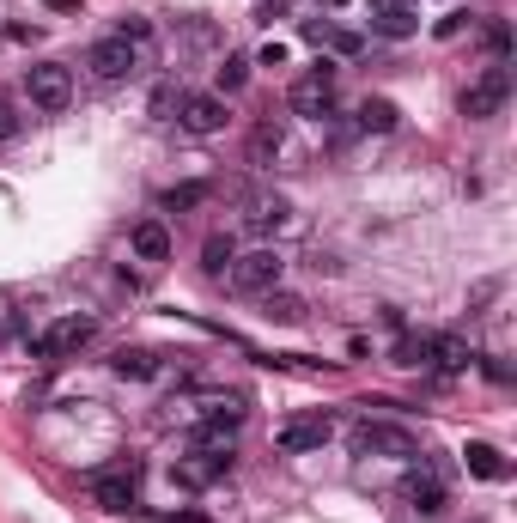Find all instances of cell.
Segmentation results:
<instances>
[{
	"label": "cell",
	"mask_w": 517,
	"mask_h": 523,
	"mask_svg": "<svg viewBox=\"0 0 517 523\" xmlns=\"http://www.w3.org/2000/svg\"><path fill=\"white\" fill-rule=\"evenodd\" d=\"M86 67L98 73V80H128V73L153 67V25H146V19H122L110 37L92 43Z\"/></svg>",
	"instance_id": "1"
},
{
	"label": "cell",
	"mask_w": 517,
	"mask_h": 523,
	"mask_svg": "<svg viewBox=\"0 0 517 523\" xmlns=\"http://www.w3.org/2000/svg\"><path fill=\"white\" fill-rule=\"evenodd\" d=\"M347 451L353 457H396V463H414L420 457V438L408 426H390V420H359L347 432Z\"/></svg>",
	"instance_id": "2"
},
{
	"label": "cell",
	"mask_w": 517,
	"mask_h": 523,
	"mask_svg": "<svg viewBox=\"0 0 517 523\" xmlns=\"http://www.w3.org/2000/svg\"><path fill=\"white\" fill-rule=\"evenodd\" d=\"M335 86H341V67L335 61H317V67H305L299 80H292V110L299 116H311V122H323L329 110H335Z\"/></svg>",
	"instance_id": "3"
},
{
	"label": "cell",
	"mask_w": 517,
	"mask_h": 523,
	"mask_svg": "<svg viewBox=\"0 0 517 523\" xmlns=\"http://www.w3.org/2000/svg\"><path fill=\"white\" fill-rule=\"evenodd\" d=\"M92 505H98V511H110V517L140 511V463H116V469L92 475Z\"/></svg>",
	"instance_id": "4"
},
{
	"label": "cell",
	"mask_w": 517,
	"mask_h": 523,
	"mask_svg": "<svg viewBox=\"0 0 517 523\" xmlns=\"http://www.w3.org/2000/svg\"><path fill=\"white\" fill-rule=\"evenodd\" d=\"M25 98L37 104V110H67L73 104V73L61 67V61H37V67H25Z\"/></svg>",
	"instance_id": "5"
},
{
	"label": "cell",
	"mask_w": 517,
	"mask_h": 523,
	"mask_svg": "<svg viewBox=\"0 0 517 523\" xmlns=\"http://www.w3.org/2000/svg\"><path fill=\"white\" fill-rule=\"evenodd\" d=\"M280 274H286L280 250H250V256H232V268H226L232 292H274V286H280Z\"/></svg>",
	"instance_id": "6"
},
{
	"label": "cell",
	"mask_w": 517,
	"mask_h": 523,
	"mask_svg": "<svg viewBox=\"0 0 517 523\" xmlns=\"http://www.w3.org/2000/svg\"><path fill=\"white\" fill-rule=\"evenodd\" d=\"M505 98H511V67H505V61H493V67L481 73V80L463 92V116H469V122H487V116H499V110H505Z\"/></svg>",
	"instance_id": "7"
},
{
	"label": "cell",
	"mask_w": 517,
	"mask_h": 523,
	"mask_svg": "<svg viewBox=\"0 0 517 523\" xmlns=\"http://www.w3.org/2000/svg\"><path fill=\"white\" fill-rule=\"evenodd\" d=\"M92 335H98V323L73 311V317H55V323L37 335V353H43V359H67V353H80Z\"/></svg>",
	"instance_id": "8"
},
{
	"label": "cell",
	"mask_w": 517,
	"mask_h": 523,
	"mask_svg": "<svg viewBox=\"0 0 517 523\" xmlns=\"http://www.w3.org/2000/svg\"><path fill=\"white\" fill-rule=\"evenodd\" d=\"M335 438V414H299L280 426V451L286 457H305V451H323V444Z\"/></svg>",
	"instance_id": "9"
},
{
	"label": "cell",
	"mask_w": 517,
	"mask_h": 523,
	"mask_svg": "<svg viewBox=\"0 0 517 523\" xmlns=\"http://www.w3.org/2000/svg\"><path fill=\"white\" fill-rule=\"evenodd\" d=\"M226 98H213V92H183V110H177V122H183V134H195V140H207V134H219L226 128Z\"/></svg>",
	"instance_id": "10"
},
{
	"label": "cell",
	"mask_w": 517,
	"mask_h": 523,
	"mask_svg": "<svg viewBox=\"0 0 517 523\" xmlns=\"http://www.w3.org/2000/svg\"><path fill=\"white\" fill-rule=\"evenodd\" d=\"M402 499L432 517L438 505H445V475H438V469H408V475H402Z\"/></svg>",
	"instance_id": "11"
},
{
	"label": "cell",
	"mask_w": 517,
	"mask_h": 523,
	"mask_svg": "<svg viewBox=\"0 0 517 523\" xmlns=\"http://www.w3.org/2000/svg\"><path fill=\"white\" fill-rule=\"evenodd\" d=\"M226 463H232V457H207V451H189V457H177L171 481H177V487H213L219 475H226Z\"/></svg>",
	"instance_id": "12"
},
{
	"label": "cell",
	"mask_w": 517,
	"mask_h": 523,
	"mask_svg": "<svg viewBox=\"0 0 517 523\" xmlns=\"http://www.w3.org/2000/svg\"><path fill=\"white\" fill-rule=\"evenodd\" d=\"M110 371H116V378H134V384H153L165 365H159V353H153V347H116Z\"/></svg>",
	"instance_id": "13"
},
{
	"label": "cell",
	"mask_w": 517,
	"mask_h": 523,
	"mask_svg": "<svg viewBox=\"0 0 517 523\" xmlns=\"http://www.w3.org/2000/svg\"><path fill=\"white\" fill-rule=\"evenodd\" d=\"M244 219H250V232H280V226H292V201L286 195H250Z\"/></svg>",
	"instance_id": "14"
},
{
	"label": "cell",
	"mask_w": 517,
	"mask_h": 523,
	"mask_svg": "<svg viewBox=\"0 0 517 523\" xmlns=\"http://www.w3.org/2000/svg\"><path fill=\"white\" fill-rule=\"evenodd\" d=\"M463 463H469V475H481V481H511V463H505L499 444L469 438V444H463Z\"/></svg>",
	"instance_id": "15"
},
{
	"label": "cell",
	"mask_w": 517,
	"mask_h": 523,
	"mask_svg": "<svg viewBox=\"0 0 517 523\" xmlns=\"http://www.w3.org/2000/svg\"><path fill=\"white\" fill-rule=\"evenodd\" d=\"M128 250H134L140 262H165V256H171V232L159 226V219H140V226L128 232Z\"/></svg>",
	"instance_id": "16"
},
{
	"label": "cell",
	"mask_w": 517,
	"mask_h": 523,
	"mask_svg": "<svg viewBox=\"0 0 517 523\" xmlns=\"http://www.w3.org/2000/svg\"><path fill=\"white\" fill-rule=\"evenodd\" d=\"M426 365H432V371H469V365H475V353H469V341H463V335H432Z\"/></svg>",
	"instance_id": "17"
},
{
	"label": "cell",
	"mask_w": 517,
	"mask_h": 523,
	"mask_svg": "<svg viewBox=\"0 0 517 523\" xmlns=\"http://www.w3.org/2000/svg\"><path fill=\"white\" fill-rule=\"evenodd\" d=\"M372 31L378 37H414L420 31V7H384V13H372Z\"/></svg>",
	"instance_id": "18"
},
{
	"label": "cell",
	"mask_w": 517,
	"mask_h": 523,
	"mask_svg": "<svg viewBox=\"0 0 517 523\" xmlns=\"http://www.w3.org/2000/svg\"><path fill=\"white\" fill-rule=\"evenodd\" d=\"M244 80H250V55H226V61L213 67V98H232Z\"/></svg>",
	"instance_id": "19"
},
{
	"label": "cell",
	"mask_w": 517,
	"mask_h": 523,
	"mask_svg": "<svg viewBox=\"0 0 517 523\" xmlns=\"http://www.w3.org/2000/svg\"><path fill=\"white\" fill-rule=\"evenodd\" d=\"M280 146H286V128H280V122H262V128L250 134V165H274Z\"/></svg>",
	"instance_id": "20"
},
{
	"label": "cell",
	"mask_w": 517,
	"mask_h": 523,
	"mask_svg": "<svg viewBox=\"0 0 517 523\" xmlns=\"http://www.w3.org/2000/svg\"><path fill=\"white\" fill-rule=\"evenodd\" d=\"M232 256H238V244H232L226 232H213V238L201 244V268H207L213 280H226V268H232Z\"/></svg>",
	"instance_id": "21"
},
{
	"label": "cell",
	"mask_w": 517,
	"mask_h": 523,
	"mask_svg": "<svg viewBox=\"0 0 517 523\" xmlns=\"http://www.w3.org/2000/svg\"><path fill=\"white\" fill-rule=\"evenodd\" d=\"M305 37H311V43H329L335 55H359V49H365V37H359V31H335V25H317V19L305 25Z\"/></svg>",
	"instance_id": "22"
},
{
	"label": "cell",
	"mask_w": 517,
	"mask_h": 523,
	"mask_svg": "<svg viewBox=\"0 0 517 523\" xmlns=\"http://www.w3.org/2000/svg\"><path fill=\"white\" fill-rule=\"evenodd\" d=\"M262 317H268V323H299V317H305V298H292V292L274 286V292H262Z\"/></svg>",
	"instance_id": "23"
},
{
	"label": "cell",
	"mask_w": 517,
	"mask_h": 523,
	"mask_svg": "<svg viewBox=\"0 0 517 523\" xmlns=\"http://www.w3.org/2000/svg\"><path fill=\"white\" fill-rule=\"evenodd\" d=\"M359 128H365V134H390V128H396V104H390V98H365V104H359Z\"/></svg>",
	"instance_id": "24"
},
{
	"label": "cell",
	"mask_w": 517,
	"mask_h": 523,
	"mask_svg": "<svg viewBox=\"0 0 517 523\" xmlns=\"http://www.w3.org/2000/svg\"><path fill=\"white\" fill-rule=\"evenodd\" d=\"M177 110H183V86L165 80V86L153 92V116H159V122H177Z\"/></svg>",
	"instance_id": "25"
},
{
	"label": "cell",
	"mask_w": 517,
	"mask_h": 523,
	"mask_svg": "<svg viewBox=\"0 0 517 523\" xmlns=\"http://www.w3.org/2000/svg\"><path fill=\"white\" fill-rule=\"evenodd\" d=\"M426 353H432V335H402L396 341V365H426Z\"/></svg>",
	"instance_id": "26"
},
{
	"label": "cell",
	"mask_w": 517,
	"mask_h": 523,
	"mask_svg": "<svg viewBox=\"0 0 517 523\" xmlns=\"http://www.w3.org/2000/svg\"><path fill=\"white\" fill-rule=\"evenodd\" d=\"M195 201H207V183H183V189H165V207H171V213H183V207H195Z\"/></svg>",
	"instance_id": "27"
},
{
	"label": "cell",
	"mask_w": 517,
	"mask_h": 523,
	"mask_svg": "<svg viewBox=\"0 0 517 523\" xmlns=\"http://www.w3.org/2000/svg\"><path fill=\"white\" fill-rule=\"evenodd\" d=\"M19 110H13V98H0V140H19Z\"/></svg>",
	"instance_id": "28"
},
{
	"label": "cell",
	"mask_w": 517,
	"mask_h": 523,
	"mask_svg": "<svg viewBox=\"0 0 517 523\" xmlns=\"http://www.w3.org/2000/svg\"><path fill=\"white\" fill-rule=\"evenodd\" d=\"M487 43H493V55H505V49H511V31H505V19H493V25H487Z\"/></svg>",
	"instance_id": "29"
},
{
	"label": "cell",
	"mask_w": 517,
	"mask_h": 523,
	"mask_svg": "<svg viewBox=\"0 0 517 523\" xmlns=\"http://www.w3.org/2000/svg\"><path fill=\"white\" fill-rule=\"evenodd\" d=\"M256 61H262V67H280V61H286V43H262V55H256Z\"/></svg>",
	"instance_id": "30"
},
{
	"label": "cell",
	"mask_w": 517,
	"mask_h": 523,
	"mask_svg": "<svg viewBox=\"0 0 517 523\" xmlns=\"http://www.w3.org/2000/svg\"><path fill=\"white\" fill-rule=\"evenodd\" d=\"M372 13H384V7H414V0H365Z\"/></svg>",
	"instance_id": "31"
},
{
	"label": "cell",
	"mask_w": 517,
	"mask_h": 523,
	"mask_svg": "<svg viewBox=\"0 0 517 523\" xmlns=\"http://www.w3.org/2000/svg\"><path fill=\"white\" fill-rule=\"evenodd\" d=\"M171 523H207V517H201V511H177Z\"/></svg>",
	"instance_id": "32"
},
{
	"label": "cell",
	"mask_w": 517,
	"mask_h": 523,
	"mask_svg": "<svg viewBox=\"0 0 517 523\" xmlns=\"http://www.w3.org/2000/svg\"><path fill=\"white\" fill-rule=\"evenodd\" d=\"M49 7H55V13H73V7H80V0H49Z\"/></svg>",
	"instance_id": "33"
}]
</instances>
